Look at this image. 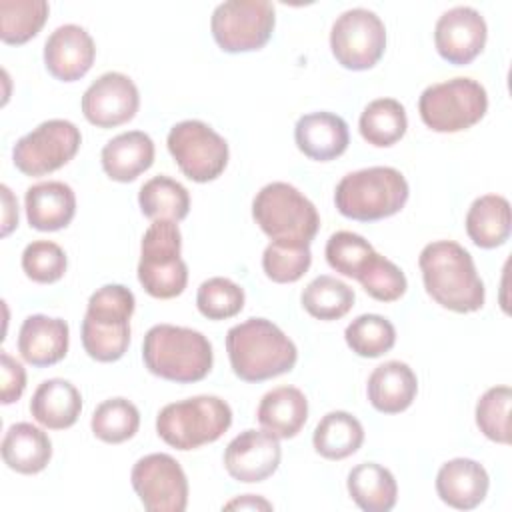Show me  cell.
<instances>
[{
  "label": "cell",
  "instance_id": "1",
  "mask_svg": "<svg viewBox=\"0 0 512 512\" xmlns=\"http://www.w3.org/2000/svg\"><path fill=\"white\" fill-rule=\"evenodd\" d=\"M418 266L428 296L446 310L468 314L484 306V282L470 252L454 240H436L422 248Z\"/></svg>",
  "mask_w": 512,
  "mask_h": 512
},
{
  "label": "cell",
  "instance_id": "2",
  "mask_svg": "<svg viewBox=\"0 0 512 512\" xmlns=\"http://www.w3.org/2000/svg\"><path fill=\"white\" fill-rule=\"evenodd\" d=\"M232 372L244 382H264L286 374L298 360L294 342L270 320L248 318L226 334Z\"/></svg>",
  "mask_w": 512,
  "mask_h": 512
},
{
  "label": "cell",
  "instance_id": "3",
  "mask_svg": "<svg viewBox=\"0 0 512 512\" xmlns=\"http://www.w3.org/2000/svg\"><path fill=\"white\" fill-rule=\"evenodd\" d=\"M142 360L154 376L190 384L208 376L214 354L210 340L202 332L174 324H156L144 336Z\"/></svg>",
  "mask_w": 512,
  "mask_h": 512
},
{
  "label": "cell",
  "instance_id": "4",
  "mask_svg": "<svg viewBox=\"0 0 512 512\" xmlns=\"http://www.w3.org/2000/svg\"><path fill=\"white\" fill-rule=\"evenodd\" d=\"M134 308L136 298L122 284H106L90 296L80 332L82 346L90 358L116 362L126 354Z\"/></svg>",
  "mask_w": 512,
  "mask_h": 512
},
{
  "label": "cell",
  "instance_id": "5",
  "mask_svg": "<svg viewBox=\"0 0 512 512\" xmlns=\"http://www.w3.org/2000/svg\"><path fill=\"white\" fill-rule=\"evenodd\" d=\"M410 188L400 170L372 166L346 174L334 192L338 212L350 220L374 222L400 212Z\"/></svg>",
  "mask_w": 512,
  "mask_h": 512
},
{
  "label": "cell",
  "instance_id": "6",
  "mask_svg": "<svg viewBox=\"0 0 512 512\" xmlns=\"http://www.w3.org/2000/svg\"><path fill=\"white\" fill-rule=\"evenodd\" d=\"M232 424V408L218 396H192L166 404L156 416L158 436L176 450L216 442Z\"/></svg>",
  "mask_w": 512,
  "mask_h": 512
},
{
  "label": "cell",
  "instance_id": "7",
  "mask_svg": "<svg viewBox=\"0 0 512 512\" xmlns=\"http://www.w3.org/2000/svg\"><path fill=\"white\" fill-rule=\"evenodd\" d=\"M252 218L276 242L310 244L320 228L316 206L292 184L270 182L252 200Z\"/></svg>",
  "mask_w": 512,
  "mask_h": 512
},
{
  "label": "cell",
  "instance_id": "8",
  "mask_svg": "<svg viewBox=\"0 0 512 512\" xmlns=\"http://www.w3.org/2000/svg\"><path fill=\"white\" fill-rule=\"evenodd\" d=\"M182 234L176 222L154 220L142 236L138 280L142 288L160 300L176 298L188 284V266L180 258Z\"/></svg>",
  "mask_w": 512,
  "mask_h": 512
},
{
  "label": "cell",
  "instance_id": "9",
  "mask_svg": "<svg viewBox=\"0 0 512 512\" xmlns=\"http://www.w3.org/2000/svg\"><path fill=\"white\" fill-rule=\"evenodd\" d=\"M488 94L478 80L452 78L428 86L418 100L422 122L434 132H462L484 118Z\"/></svg>",
  "mask_w": 512,
  "mask_h": 512
},
{
  "label": "cell",
  "instance_id": "10",
  "mask_svg": "<svg viewBox=\"0 0 512 512\" xmlns=\"http://www.w3.org/2000/svg\"><path fill=\"white\" fill-rule=\"evenodd\" d=\"M276 14L268 0H228L214 8L210 30L216 44L230 54L266 46L274 32Z\"/></svg>",
  "mask_w": 512,
  "mask_h": 512
},
{
  "label": "cell",
  "instance_id": "11",
  "mask_svg": "<svg viewBox=\"0 0 512 512\" xmlns=\"http://www.w3.org/2000/svg\"><path fill=\"white\" fill-rule=\"evenodd\" d=\"M168 150L192 182L216 180L228 164V142L202 120H182L168 132Z\"/></svg>",
  "mask_w": 512,
  "mask_h": 512
},
{
  "label": "cell",
  "instance_id": "12",
  "mask_svg": "<svg viewBox=\"0 0 512 512\" xmlns=\"http://www.w3.org/2000/svg\"><path fill=\"white\" fill-rule=\"evenodd\" d=\"M82 144V134L70 120L52 118L22 136L12 148L14 166L24 176H44L68 164Z\"/></svg>",
  "mask_w": 512,
  "mask_h": 512
},
{
  "label": "cell",
  "instance_id": "13",
  "mask_svg": "<svg viewBox=\"0 0 512 512\" xmlns=\"http://www.w3.org/2000/svg\"><path fill=\"white\" fill-rule=\"evenodd\" d=\"M330 48L340 66L348 70H368L376 66L384 54V22L368 8L346 10L332 24Z\"/></svg>",
  "mask_w": 512,
  "mask_h": 512
},
{
  "label": "cell",
  "instance_id": "14",
  "mask_svg": "<svg viewBox=\"0 0 512 512\" xmlns=\"http://www.w3.org/2000/svg\"><path fill=\"white\" fill-rule=\"evenodd\" d=\"M130 482L148 512H184L188 506V480L176 458L154 452L140 458Z\"/></svg>",
  "mask_w": 512,
  "mask_h": 512
},
{
  "label": "cell",
  "instance_id": "15",
  "mask_svg": "<svg viewBox=\"0 0 512 512\" xmlns=\"http://www.w3.org/2000/svg\"><path fill=\"white\" fill-rule=\"evenodd\" d=\"M140 106V94L132 78L122 72L98 76L82 96L84 118L98 128H114L132 120Z\"/></svg>",
  "mask_w": 512,
  "mask_h": 512
},
{
  "label": "cell",
  "instance_id": "16",
  "mask_svg": "<svg viewBox=\"0 0 512 512\" xmlns=\"http://www.w3.org/2000/svg\"><path fill=\"white\" fill-rule=\"evenodd\" d=\"M486 36V20L472 6H454L446 10L434 26L436 50L454 66L470 64L484 50Z\"/></svg>",
  "mask_w": 512,
  "mask_h": 512
},
{
  "label": "cell",
  "instance_id": "17",
  "mask_svg": "<svg viewBox=\"0 0 512 512\" xmlns=\"http://www.w3.org/2000/svg\"><path fill=\"white\" fill-rule=\"evenodd\" d=\"M280 458V442L266 430H244L224 450L226 472L246 484L270 478L278 470Z\"/></svg>",
  "mask_w": 512,
  "mask_h": 512
},
{
  "label": "cell",
  "instance_id": "18",
  "mask_svg": "<svg viewBox=\"0 0 512 512\" xmlns=\"http://www.w3.org/2000/svg\"><path fill=\"white\" fill-rule=\"evenodd\" d=\"M94 58V40L78 24L58 26L44 44L46 70L62 82L80 80L92 68Z\"/></svg>",
  "mask_w": 512,
  "mask_h": 512
},
{
  "label": "cell",
  "instance_id": "19",
  "mask_svg": "<svg viewBox=\"0 0 512 512\" xmlns=\"http://www.w3.org/2000/svg\"><path fill=\"white\" fill-rule=\"evenodd\" d=\"M490 478L486 468L472 458H452L436 474V492L440 500L456 510L480 506L488 494Z\"/></svg>",
  "mask_w": 512,
  "mask_h": 512
},
{
  "label": "cell",
  "instance_id": "20",
  "mask_svg": "<svg viewBox=\"0 0 512 512\" xmlns=\"http://www.w3.org/2000/svg\"><path fill=\"white\" fill-rule=\"evenodd\" d=\"M298 150L316 162H328L346 152L350 134L344 118L332 112H310L294 126Z\"/></svg>",
  "mask_w": 512,
  "mask_h": 512
},
{
  "label": "cell",
  "instance_id": "21",
  "mask_svg": "<svg viewBox=\"0 0 512 512\" xmlns=\"http://www.w3.org/2000/svg\"><path fill=\"white\" fill-rule=\"evenodd\" d=\"M68 334L70 330L66 320L32 314L20 326L18 352L36 368L58 364L68 352Z\"/></svg>",
  "mask_w": 512,
  "mask_h": 512
},
{
  "label": "cell",
  "instance_id": "22",
  "mask_svg": "<svg viewBox=\"0 0 512 512\" xmlns=\"http://www.w3.org/2000/svg\"><path fill=\"white\" fill-rule=\"evenodd\" d=\"M28 224L40 232H54L66 228L76 214L74 190L60 182H38L26 190L24 196Z\"/></svg>",
  "mask_w": 512,
  "mask_h": 512
},
{
  "label": "cell",
  "instance_id": "23",
  "mask_svg": "<svg viewBox=\"0 0 512 512\" xmlns=\"http://www.w3.org/2000/svg\"><path fill=\"white\" fill-rule=\"evenodd\" d=\"M418 378L414 370L400 360L376 366L368 378L366 394L370 404L382 414L404 412L416 398Z\"/></svg>",
  "mask_w": 512,
  "mask_h": 512
},
{
  "label": "cell",
  "instance_id": "24",
  "mask_svg": "<svg viewBox=\"0 0 512 512\" xmlns=\"http://www.w3.org/2000/svg\"><path fill=\"white\" fill-rule=\"evenodd\" d=\"M100 160L110 180L132 182L152 166L154 142L142 130L122 132L106 142Z\"/></svg>",
  "mask_w": 512,
  "mask_h": 512
},
{
  "label": "cell",
  "instance_id": "25",
  "mask_svg": "<svg viewBox=\"0 0 512 512\" xmlns=\"http://www.w3.org/2000/svg\"><path fill=\"white\" fill-rule=\"evenodd\" d=\"M82 412V396L78 388L64 378L44 380L32 394V418L50 430H64L76 424Z\"/></svg>",
  "mask_w": 512,
  "mask_h": 512
},
{
  "label": "cell",
  "instance_id": "26",
  "mask_svg": "<svg viewBox=\"0 0 512 512\" xmlns=\"http://www.w3.org/2000/svg\"><path fill=\"white\" fill-rule=\"evenodd\" d=\"M260 426L280 438H294L308 420V400L294 386H278L266 392L258 404Z\"/></svg>",
  "mask_w": 512,
  "mask_h": 512
},
{
  "label": "cell",
  "instance_id": "27",
  "mask_svg": "<svg viewBox=\"0 0 512 512\" xmlns=\"http://www.w3.org/2000/svg\"><path fill=\"white\" fill-rule=\"evenodd\" d=\"M2 458L4 464L18 474H38L52 458V442L38 426L16 422L4 434Z\"/></svg>",
  "mask_w": 512,
  "mask_h": 512
},
{
  "label": "cell",
  "instance_id": "28",
  "mask_svg": "<svg viewBox=\"0 0 512 512\" xmlns=\"http://www.w3.org/2000/svg\"><path fill=\"white\" fill-rule=\"evenodd\" d=\"M346 486L354 504L364 512H388L396 506V478L388 468L376 462H362L354 466L348 474Z\"/></svg>",
  "mask_w": 512,
  "mask_h": 512
},
{
  "label": "cell",
  "instance_id": "29",
  "mask_svg": "<svg viewBox=\"0 0 512 512\" xmlns=\"http://www.w3.org/2000/svg\"><path fill=\"white\" fill-rule=\"evenodd\" d=\"M466 232L478 248H496L510 238V202L500 194H484L472 202L466 214Z\"/></svg>",
  "mask_w": 512,
  "mask_h": 512
},
{
  "label": "cell",
  "instance_id": "30",
  "mask_svg": "<svg viewBox=\"0 0 512 512\" xmlns=\"http://www.w3.org/2000/svg\"><path fill=\"white\" fill-rule=\"evenodd\" d=\"M364 442V428L356 416L344 410H334L322 416L314 428V450L326 460H344L358 452Z\"/></svg>",
  "mask_w": 512,
  "mask_h": 512
},
{
  "label": "cell",
  "instance_id": "31",
  "mask_svg": "<svg viewBox=\"0 0 512 512\" xmlns=\"http://www.w3.org/2000/svg\"><path fill=\"white\" fill-rule=\"evenodd\" d=\"M138 204L150 220L180 222L188 216L190 194L170 176H154L146 180L138 192Z\"/></svg>",
  "mask_w": 512,
  "mask_h": 512
},
{
  "label": "cell",
  "instance_id": "32",
  "mask_svg": "<svg viewBox=\"0 0 512 512\" xmlns=\"http://www.w3.org/2000/svg\"><path fill=\"white\" fill-rule=\"evenodd\" d=\"M358 128L368 144L388 148L406 134V108L394 98L372 100L360 114Z\"/></svg>",
  "mask_w": 512,
  "mask_h": 512
},
{
  "label": "cell",
  "instance_id": "33",
  "mask_svg": "<svg viewBox=\"0 0 512 512\" xmlns=\"http://www.w3.org/2000/svg\"><path fill=\"white\" fill-rule=\"evenodd\" d=\"M302 306L304 310L318 320H338L350 312L354 306V290L342 280L322 274L316 276L302 290Z\"/></svg>",
  "mask_w": 512,
  "mask_h": 512
},
{
  "label": "cell",
  "instance_id": "34",
  "mask_svg": "<svg viewBox=\"0 0 512 512\" xmlns=\"http://www.w3.org/2000/svg\"><path fill=\"white\" fill-rule=\"evenodd\" d=\"M50 6L46 0H0V38L4 44H24L34 38Z\"/></svg>",
  "mask_w": 512,
  "mask_h": 512
},
{
  "label": "cell",
  "instance_id": "35",
  "mask_svg": "<svg viewBox=\"0 0 512 512\" xmlns=\"http://www.w3.org/2000/svg\"><path fill=\"white\" fill-rule=\"evenodd\" d=\"M140 426L138 408L126 398H108L96 406L90 428L94 436L106 444L130 440Z\"/></svg>",
  "mask_w": 512,
  "mask_h": 512
},
{
  "label": "cell",
  "instance_id": "36",
  "mask_svg": "<svg viewBox=\"0 0 512 512\" xmlns=\"http://www.w3.org/2000/svg\"><path fill=\"white\" fill-rule=\"evenodd\" d=\"M344 338L354 354L378 358L396 344V330L392 322L380 314H362L346 326Z\"/></svg>",
  "mask_w": 512,
  "mask_h": 512
},
{
  "label": "cell",
  "instance_id": "37",
  "mask_svg": "<svg viewBox=\"0 0 512 512\" xmlns=\"http://www.w3.org/2000/svg\"><path fill=\"white\" fill-rule=\"evenodd\" d=\"M312 264L310 244L272 240L262 254V268L272 282L290 284L300 280Z\"/></svg>",
  "mask_w": 512,
  "mask_h": 512
},
{
  "label": "cell",
  "instance_id": "38",
  "mask_svg": "<svg viewBox=\"0 0 512 512\" xmlns=\"http://www.w3.org/2000/svg\"><path fill=\"white\" fill-rule=\"evenodd\" d=\"M356 280L362 284L366 294L378 302H394L402 298L408 288L404 272L378 252L366 260Z\"/></svg>",
  "mask_w": 512,
  "mask_h": 512
},
{
  "label": "cell",
  "instance_id": "39",
  "mask_svg": "<svg viewBox=\"0 0 512 512\" xmlns=\"http://www.w3.org/2000/svg\"><path fill=\"white\" fill-rule=\"evenodd\" d=\"M196 306L208 320H228L244 308V290L230 278L214 276L198 286Z\"/></svg>",
  "mask_w": 512,
  "mask_h": 512
},
{
  "label": "cell",
  "instance_id": "40",
  "mask_svg": "<svg viewBox=\"0 0 512 512\" xmlns=\"http://www.w3.org/2000/svg\"><path fill=\"white\" fill-rule=\"evenodd\" d=\"M510 400H512L510 386H492L480 396L476 404V426L492 442H498V444L510 442V426H508Z\"/></svg>",
  "mask_w": 512,
  "mask_h": 512
},
{
  "label": "cell",
  "instance_id": "41",
  "mask_svg": "<svg viewBox=\"0 0 512 512\" xmlns=\"http://www.w3.org/2000/svg\"><path fill=\"white\" fill-rule=\"evenodd\" d=\"M374 252L376 250L372 248V244L366 238H362L360 234L348 232V230L334 232L328 238L326 250H324L326 262L330 264V268L348 278H356L358 272L362 270V266L366 264V260Z\"/></svg>",
  "mask_w": 512,
  "mask_h": 512
},
{
  "label": "cell",
  "instance_id": "42",
  "mask_svg": "<svg viewBox=\"0 0 512 512\" xmlns=\"http://www.w3.org/2000/svg\"><path fill=\"white\" fill-rule=\"evenodd\" d=\"M66 252L50 240H34L22 252V270L38 284H52L66 272Z\"/></svg>",
  "mask_w": 512,
  "mask_h": 512
},
{
  "label": "cell",
  "instance_id": "43",
  "mask_svg": "<svg viewBox=\"0 0 512 512\" xmlns=\"http://www.w3.org/2000/svg\"><path fill=\"white\" fill-rule=\"evenodd\" d=\"M0 362H2L0 398H2V404H12L22 396V392L26 388V370L6 350L0 352Z\"/></svg>",
  "mask_w": 512,
  "mask_h": 512
},
{
  "label": "cell",
  "instance_id": "44",
  "mask_svg": "<svg viewBox=\"0 0 512 512\" xmlns=\"http://www.w3.org/2000/svg\"><path fill=\"white\" fill-rule=\"evenodd\" d=\"M2 190V202H4V214H2V236H8L18 226V202L12 196L10 188L6 184L0 186Z\"/></svg>",
  "mask_w": 512,
  "mask_h": 512
},
{
  "label": "cell",
  "instance_id": "45",
  "mask_svg": "<svg viewBox=\"0 0 512 512\" xmlns=\"http://www.w3.org/2000/svg\"><path fill=\"white\" fill-rule=\"evenodd\" d=\"M224 508H264V510H270L272 508V504L270 502H266L264 498H258V496H254V494H246V496H240V498H236V500H230Z\"/></svg>",
  "mask_w": 512,
  "mask_h": 512
}]
</instances>
